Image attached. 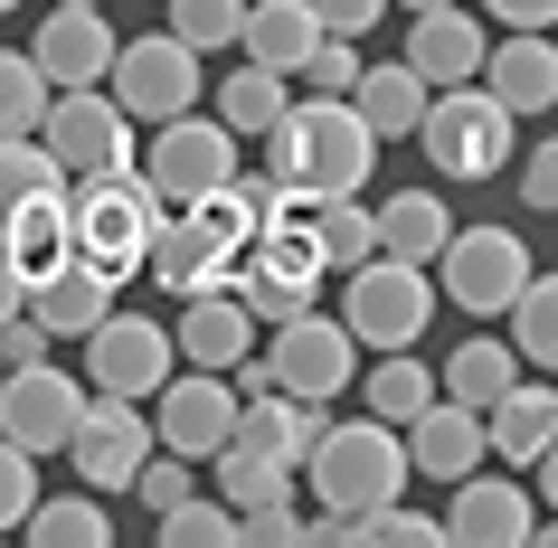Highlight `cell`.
Listing matches in <instances>:
<instances>
[{
  "instance_id": "obj_21",
  "label": "cell",
  "mask_w": 558,
  "mask_h": 548,
  "mask_svg": "<svg viewBox=\"0 0 558 548\" xmlns=\"http://www.w3.org/2000/svg\"><path fill=\"white\" fill-rule=\"evenodd\" d=\"M549 445H558V388H539V378H511V388L483 406V454H501L511 473H530Z\"/></svg>"
},
{
  "instance_id": "obj_30",
  "label": "cell",
  "mask_w": 558,
  "mask_h": 548,
  "mask_svg": "<svg viewBox=\"0 0 558 548\" xmlns=\"http://www.w3.org/2000/svg\"><path fill=\"white\" fill-rule=\"evenodd\" d=\"M511 378H521V350L501 341V331H483V341H464L454 360H445V378H436V388H445L454 406H493L501 388H511Z\"/></svg>"
},
{
  "instance_id": "obj_51",
  "label": "cell",
  "mask_w": 558,
  "mask_h": 548,
  "mask_svg": "<svg viewBox=\"0 0 558 548\" xmlns=\"http://www.w3.org/2000/svg\"><path fill=\"white\" fill-rule=\"evenodd\" d=\"M95 10H105V0H95Z\"/></svg>"
},
{
  "instance_id": "obj_34",
  "label": "cell",
  "mask_w": 558,
  "mask_h": 548,
  "mask_svg": "<svg viewBox=\"0 0 558 548\" xmlns=\"http://www.w3.org/2000/svg\"><path fill=\"white\" fill-rule=\"evenodd\" d=\"M511 350H521L530 369H558V275H539V265H530V284L511 293Z\"/></svg>"
},
{
  "instance_id": "obj_13",
  "label": "cell",
  "mask_w": 558,
  "mask_h": 548,
  "mask_svg": "<svg viewBox=\"0 0 558 548\" xmlns=\"http://www.w3.org/2000/svg\"><path fill=\"white\" fill-rule=\"evenodd\" d=\"M236 171V133L218 114H171L151 123V151H143V180L161 190V208L199 199V190H218V180Z\"/></svg>"
},
{
  "instance_id": "obj_39",
  "label": "cell",
  "mask_w": 558,
  "mask_h": 548,
  "mask_svg": "<svg viewBox=\"0 0 558 548\" xmlns=\"http://www.w3.org/2000/svg\"><path fill=\"white\" fill-rule=\"evenodd\" d=\"M123 491H133L143 511H171L180 491H199V463H190V454H161V445H151V454H143V473H133Z\"/></svg>"
},
{
  "instance_id": "obj_26",
  "label": "cell",
  "mask_w": 558,
  "mask_h": 548,
  "mask_svg": "<svg viewBox=\"0 0 558 548\" xmlns=\"http://www.w3.org/2000/svg\"><path fill=\"white\" fill-rule=\"evenodd\" d=\"M426 76H416L408 58L398 66H360V86H351V105H360V123L379 133V143H398V133H416V114H426Z\"/></svg>"
},
{
  "instance_id": "obj_11",
  "label": "cell",
  "mask_w": 558,
  "mask_h": 548,
  "mask_svg": "<svg viewBox=\"0 0 558 548\" xmlns=\"http://www.w3.org/2000/svg\"><path fill=\"white\" fill-rule=\"evenodd\" d=\"M86 378H66L58 360H29V369H0V435L20 445V454H66V435H76V416H86Z\"/></svg>"
},
{
  "instance_id": "obj_36",
  "label": "cell",
  "mask_w": 558,
  "mask_h": 548,
  "mask_svg": "<svg viewBox=\"0 0 558 548\" xmlns=\"http://www.w3.org/2000/svg\"><path fill=\"white\" fill-rule=\"evenodd\" d=\"M38 190H66L58 151L38 143V133H20V143H0V228H10V208H29Z\"/></svg>"
},
{
  "instance_id": "obj_49",
  "label": "cell",
  "mask_w": 558,
  "mask_h": 548,
  "mask_svg": "<svg viewBox=\"0 0 558 548\" xmlns=\"http://www.w3.org/2000/svg\"><path fill=\"white\" fill-rule=\"evenodd\" d=\"M0 10H20V0H0Z\"/></svg>"
},
{
  "instance_id": "obj_44",
  "label": "cell",
  "mask_w": 558,
  "mask_h": 548,
  "mask_svg": "<svg viewBox=\"0 0 558 548\" xmlns=\"http://www.w3.org/2000/svg\"><path fill=\"white\" fill-rule=\"evenodd\" d=\"M303 10H313L331 38H360V29H379V20H388V0H303Z\"/></svg>"
},
{
  "instance_id": "obj_38",
  "label": "cell",
  "mask_w": 558,
  "mask_h": 548,
  "mask_svg": "<svg viewBox=\"0 0 558 548\" xmlns=\"http://www.w3.org/2000/svg\"><path fill=\"white\" fill-rule=\"evenodd\" d=\"M236 29H246V0H171V38H190V48H236Z\"/></svg>"
},
{
  "instance_id": "obj_40",
  "label": "cell",
  "mask_w": 558,
  "mask_h": 548,
  "mask_svg": "<svg viewBox=\"0 0 558 548\" xmlns=\"http://www.w3.org/2000/svg\"><path fill=\"white\" fill-rule=\"evenodd\" d=\"M360 66H369V58H360V38H313V58H303V86H313V95H351L360 86Z\"/></svg>"
},
{
  "instance_id": "obj_8",
  "label": "cell",
  "mask_w": 558,
  "mask_h": 548,
  "mask_svg": "<svg viewBox=\"0 0 558 548\" xmlns=\"http://www.w3.org/2000/svg\"><path fill=\"white\" fill-rule=\"evenodd\" d=\"M265 369H275V388L284 398H313V406H331L341 388L360 378V341H351V321L341 313H294V321H275V341H265Z\"/></svg>"
},
{
  "instance_id": "obj_16",
  "label": "cell",
  "mask_w": 558,
  "mask_h": 548,
  "mask_svg": "<svg viewBox=\"0 0 558 548\" xmlns=\"http://www.w3.org/2000/svg\"><path fill=\"white\" fill-rule=\"evenodd\" d=\"M398 435H408V483H464L473 463H483V406H454L445 388Z\"/></svg>"
},
{
  "instance_id": "obj_3",
  "label": "cell",
  "mask_w": 558,
  "mask_h": 548,
  "mask_svg": "<svg viewBox=\"0 0 558 548\" xmlns=\"http://www.w3.org/2000/svg\"><path fill=\"white\" fill-rule=\"evenodd\" d=\"M161 190H151L143 171H86L76 190H66V236H76V256L105 265L114 284H133L151 265V236H161Z\"/></svg>"
},
{
  "instance_id": "obj_15",
  "label": "cell",
  "mask_w": 558,
  "mask_h": 548,
  "mask_svg": "<svg viewBox=\"0 0 558 548\" xmlns=\"http://www.w3.org/2000/svg\"><path fill=\"white\" fill-rule=\"evenodd\" d=\"M114 20L95 10V0H48V20H38L29 38V58L48 86H105V66H114Z\"/></svg>"
},
{
  "instance_id": "obj_20",
  "label": "cell",
  "mask_w": 558,
  "mask_h": 548,
  "mask_svg": "<svg viewBox=\"0 0 558 548\" xmlns=\"http://www.w3.org/2000/svg\"><path fill=\"white\" fill-rule=\"evenodd\" d=\"M483 48H493V29L473 20L464 0L416 10V29H408V66L426 76V86H464V76H483Z\"/></svg>"
},
{
  "instance_id": "obj_2",
  "label": "cell",
  "mask_w": 558,
  "mask_h": 548,
  "mask_svg": "<svg viewBox=\"0 0 558 548\" xmlns=\"http://www.w3.org/2000/svg\"><path fill=\"white\" fill-rule=\"evenodd\" d=\"M265 151H275V180H284L303 208H313V199H341V190H360V180L379 171V133L360 123L351 95L284 105V123L265 133Z\"/></svg>"
},
{
  "instance_id": "obj_9",
  "label": "cell",
  "mask_w": 558,
  "mask_h": 548,
  "mask_svg": "<svg viewBox=\"0 0 558 548\" xmlns=\"http://www.w3.org/2000/svg\"><path fill=\"white\" fill-rule=\"evenodd\" d=\"M38 143L58 151V171H133V114H123L105 86H48V114H38Z\"/></svg>"
},
{
  "instance_id": "obj_45",
  "label": "cell",
  "mask_w": 558,
  "mask_h": 548,
  "mask_svg": "<svg viewBox=\"0 0 558 548\" xmlns=\"http://www.w3.org/2000/svg\"><path fill=\"white\" fill-rule=\"evenodd\" d=\"M483 10H493L501 29H549L558 20V0H483Z\"/></svg>"
},
{
  "instance_id": "obj_43",
  "label": "cell",
  "mask_w": 558,
  "mask_h": 548,
  "mask_svg": "<svg viewBox=\"0 0 558 548\" xmlns=\"http://www.w3.org/2000/svg\"><path fill=\"white\" fill-rule=\"evenodd\" d=\"M29 360H58V341H48L29 313H10L0 321V369H29Z\"/></svg>"
},
{
  "instance_id": "obj_42",
  "label": "cell",
  "mask_w": 558,
  "mask_h": 548,
  "mask_svg": "<svg viewBox=\"0 0 558 548\" xmlns=\"http://www.w3.org/2000/svg\"><path fill=\"white\" fill-rule=\"evenodd\" d=\"M521 199H530V208H549V218H558V133H549V143H530V151H521Z\"/></svg>"
},
{
  "instance_id": "obj_31",
  "label": "cell",
  "mask_w": 558,
  "mask_h": 548,
  "mask_svg": "<svg viewBox=\"0 0 558 548\" xmlns=\"http://www.w3.org/2000/svg\"><path fill=\"white\" fill-rule=\"evenodd\" d=\"M284 86H294V76H275V66H236L228 86L208 95V105H218V123H228L236 143H246V133H275V123H284Z\"/></svg>"
},
{
  "instance_id": "obj_23",
  "label": "cell",
  "mask_w": 558,
  "mask_h": 548,
  "mask_svg": "<svg viewBox=\"0 0 558 548\" xmlns=\"http://www.w3.org/2000/svg\"><path fill=\"white\" fill-rule=\"evenodd\" d=\"M151 284H171V293H218L236 275V246H218L208 228H190V218H161V236H151V265H143Z\"/></svg>"
},
{
  "instance_id": "obj_5",
  "label": "cell",
  "mask_w": 558,
  "mask_h": 548,
  "mask_svg": "<svg viewBox=\"0 0 558 548\" xmlns=\"http://www.w3.org/2000/svg\"><path fill=\"white\" fill-rule=\"evenodd\" d=\"M341 321H351L360 350H416V331L436 321V265L416 256H369L341 275Z\"/></svg>"
},
{
  "instance_id": "obj_41",
  "label": "cell",
  "mask_w": 558,
  "mask_h": 548,
  "mask_svg": "<svg viewBox=\"0 0 558 548\" xmlns=\"http://www.w3.org/2000/svg\"><path fill=\"white\" fill-rule=\"evenodd\" d=\"M29 501H38V454H20V445L0 435V539L29 520Z\"/></svg>"
},
{
  "instance_id": "obj_37",
  "label": "cell",
  "mask_w": 558,
  "mask_h": 548,
  "mask_svg": "<svg viewBox=\"0 0 558 548\" xmlns=\"http://www.w3.org/2000/svg\"><path fill=\"white\" fill-rule=\"evenodd\" d=\"M38 114H48V76H38V58H29V48H0V143L38 133Z\"/></svg>"
},
{
  "instance_id": "obj_35",
  "label": "cell",
  "mask_w": 558,
  "mask_h": 548,
  "mask_svg": "<svg viewBox=\"0 0 558 548\" xmlns=\"http://www.w3.org/2000/svg\"><path fill=\"white\" fill-rule=\"evenodd\" d=\"M151 539H161V548H228L236 539V511L199 483V491H180L171 511H151Z\"/></svg>"
},
{
  "instance_id": "obj_29",
  "label": "cell",
  "mask_w": 558,
  "mask_h": 548,
  "mask_svg": "<svg viewBox=\"0 0 558 548\" xmlns=\"http://www.w3.org/2000/svg\"><path fill=\"white\" fill-rule=\"evenodd\" d=\"M313 246H323L331 275L369 265V256H379V208H360V190H341V199H313Z\"/></svg>"
},
{
  "instance_id": "obj_18",
  "label": "cell",
  "mask_w": 558,
  "mask_h": 548,
  "mask_svg": "<svg viewBox=\"0 0 558 548\" xmlns=\"http://www.w3.org/2000/svg\"><path fill=\"white\" fill-rule=\"evenodd\" d=\"M171 350H180V369H236V360L256 350V313H246L228 284H218V293H180Z\"/></svg>"
},
{
  "instance_id": "obj_1",
  "label": "cell",
  "mask_w": 558,
  "mask_h": 548,
  "mask_svg": "<svg viewBox=\"0 0 558 548\" xmlns=\"http://www.w3.org/2000/svg\"><path fill=\"white\" fill-rule=\"evenodd\" d=\"M294 473H303V491L323 501V511H313V539H351L360 511H379V501L408 491V435L388 426V416H331Z\"/></svg>"
},
{
  "instance_id": "obj_24",
  "label": "cell",
  "mask_w": 558,
  "mask_h": 548,
  "mask_svg": "<svg viewBox=\"0 0 558 548\" xmlns=\"http://www.w3.org/2000/svg\"><path fill=\"white\" fill-rule=\"evenodd\" d=\"M313 38H323V20H313L303 0H246V29H236V48H246L256 66H275V76H303Z\"/></svg>"
},
{
  "instance_id": "obj_25",
  "label": "cell",
  "mask_w": 558,
  "mask_h": 548,
  "mask_svg": "<svg viewBox=\"0 0 558 548\" xmlns=\"http://www.w3.org/2000/svg\"><path fill=\"white\" fill-rule=\"evenodd\" d=\"M208 473H218L208 491H218L236 520H246V511H275V501H294V463H284V454H256V445H236V435L208 454Z\"/></svg>"
},
{
  "instance_id": "obj_50",
  "label": "cell",
  "mask_w": 558,
  "mask_h": 548,
  "mask_svg": "<svg viewBox=\"0 0 558 548\" xmlns=\"http://www.w3.org/2000/svg\"><path fill=\"white\" fill-rule=\"evenodd\" d=\"M549 38H558V20H549Z\"/></svg>"
},
{
  "instance_id": "obj_22",
  "label": "cell",
  "mask_w": 558,
  "mask_h": 548,
  "mask_svg": "<svg viewBox=\"0 0 558 548\" xmlns=\"http://www.w3.org/2000/svg\"><path fill=\"white\" fill-rule=\"evenodd\" d=\"M483 86L511 105V114H549L558 105V38L549 29H511L483 48Z\"/></svg>"
},
{
  "instance_id": "obj_33",
  "label": "cell",
  "mask_w": 558,
  "mask_h": 548,
  "mask_svg": "<svg viewBox=\"0 0 558 548\" xmlns=\"http://www.w3.org/2000/svg\"><path fill=\"white\" fill-rule=\"evenodd\" d=\"M426 398H436V369H426L416 350H379V369L360 378V406H369V416H388V426H408Z\"/></svg>"
},
{
  "instance_id": "obj_6",
  "label": "cell",
  "mask_w": 558,
  "mask_h": 548,
  "mask_svg": "<svg viewBox=\"0 0 558 548\" xmlns=\"http://www.w3.org/2000/svg\"><path fill=\"white\" fill-rule=\"evenodd\" d=\"M436 284H445L454 313L501 321V313H511V293L530 284V246H521L511 228H454V236L436 246Z\"/></svg>"
},
{
  "instance_id": "obj_19",
  "label": "cell",
  "mask_w": 558,
  "mask_h": 548,
  "mask_svg": "<svg viewBox=\"0 0 558 548\" xmlns=\"http://www.w3.org/2000/svg\"><path fill=\"white\" fill-rule=\"evenodd\" d=\"M445 539L464 548H521L530 539V483H483V463H473L464 483H454V501H445Z\"/></svg>"
},
{
  "instance_id": "obj_47",
  "label": "cell",
  "mask_w": 558,
  "mask_h": 548,
  "mask_svg": "<svg viewBox=\"0 0 558 548\" xmlns=\"http://www.w3.org/2000/svg\"><path fill=\"white\" fill-rule=\"evenodd\" d=\"M530 473H539V491H549V511H558V445H549L539 463H530Z\"/></svg>"
},
{
  "instance_id": "obj_28",
  "label": "cell",
  "mask_w": 558,
  "mask_h": 548,
  "mask_svg": "<svg viewBox=\"0 0 558 548\" xmlns=\"http://www.w3.org/2000/svg\"><path fill=\"white\" fill-rule=\"evenodd\" d=\"M445 236H454V208H445L436 190H398V199H379V246H388V256L436 265Z\"/></svg>"
},
{
  "instance_id": "obj_48",
  "label": "cell",
  "mask_w": 558,
  "mask_h": 548,
  "mask_svg": "<svg viewBox=\"0 0 558 548\" xmlns=\"http://www.w3.org/2000/svg\"><path fill=\"white\" fill-rule=\"evenodd\" d=\"M398 10H436V0H398Z\"/></svg>"
},
{
  "instance_id": "obj_14",
  "label": "cell",
  "mask_w": 558,
  "mask_h": 548,
  "mask_svg": "<svg viewBox=\"0 0 558 548\" xmlns=\"http://www.w3.org/2000/svg\"><path fill=\"white\" fill-rule=\"evenodd\" d=\"M151 454V406L143 398H86L76 435H66V463H76V483L86 491H123L143 473Z\"/></svg>"
},
{
  "instance_id": "obj_32",
  "label": "cell",
  "mask_w": 558,
  "mask_h": 548,
  "mask_svg": "<svg viewBox=\"0 0 558 548\" xmlns=\"http://www.w3.org/2000/svg\"><path fill=\"white\" fill-rule=\"evenodd\" d=\"M0 246L29 265V275H48L58 256H76V236H66V190H38L29 208H10V228H0Z\"/></svg>"
},
{
  "instance_id": "obj_4",
  "label": "cell",
  "mask_w": 558,
  "mask_h": 548,
  "mask_svg": "<svg viewBox=\"0 0 558 548\" xmlns=\"http://www.w3.org/2000/svg\"><path fill=\"white\" fill-rule=\"evenodd\" d=\"M511 123H521V114H511L483 76H464V86L426 95L416 143H426V161H436V180H501V171H511Z\"/></svg>"
},
{
  "instance_id": "obj_46",
  "label": "cell",
  "mask_w": 558,
  "mask_h": 548,
  "mask_svg": "<svg viewBox=\"0 0 558 548\" xmlns=\"http://www.w3.org/2000/svg\"><path fill=\"white\" fill-rule=\"evenodd\" d=\"M20 303H29V265H20L10 246H0V321L20 313Z\"/></svg>"
},
{
  "instance_id": "obj_27",
  "label": "cell",
  "mask_w": 558,
  "mask_h": 548,
  "mask_svg": "<svg viewBox=\"0 0 558 548\" xmlns=\"http://www.w3.org/2000/svg\"><path fill=\"white\" fill-rule=\"evenodd\" d=\"M20 529L38 548H105L114 539V511H105V491H38Z\"/></svg>"
},
{
  "instance_id": "obj_10",
  "label": "cell",
  "mask_w": 558,
  "mask_h": 548,
  "mask_svg": "<svg viewBox=\"0 0 558 548\" xmlns=\"http://www.w3.org/2000/svg\"><path fill=\"white\" fill-rule=\"evenodd\" d=\"M143 406H151V445L161 454H190V463H208L236 435V378L228 369H171Z\"/></svg>"
},
{
  "instance_id": "obj_12",
  "label": "cell",
  "mask_w": 558,
  "mask_h": 548,
  "mask_svg": "<svg viewBox=\"0 0 558 548\" xmlns=\"http://www.w3.org/2000/svg\"><path fill=\"white\" fill-rule=\"evenodd\" d=\"M180 369V350H171V321H151V313H105L86 331V388L95 398H151L161 378Z\"/></svg>"
},
{
  "instance_id": "obj_7",
  "label": "cell",
  "mask_w": 558,
  "mask_h": 548,
  "mask_svg": "<svg viewBox=\"0 0 558 548\" xmlns=\"http://www.w3.org/2000/svg\"><path fill=\"white\" fill-rule=\"evenodd\" d=\"M105 95H114L133 123H171L199 105V48L171 29H151V38H123L114 66H105Z\"/></svg>"
},
{
  "instance_id": "obj_17",
  "label": "cell",
  "mask_w": 558,
  "mask_h": 548,
  "mask_svg": "<svg viewBox=\"0 0 558 548\" xmlns=\"http://www.w3.org/2000/svg\"><path fill=\"white\" fill-rule=\"evenodd\" d=\"M20 313H29L48 341H86L95 321L114 313V275L86 265V256H58L48 275H29V303H20Z\"/></svg>"
}]
</instances>
